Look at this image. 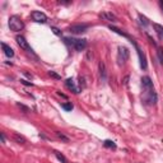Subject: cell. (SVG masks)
Here are the masks:
<instances>
[{
  "mask_svg": "<svg viewBox=\"0 0 163 163\" xmlns=\"http://www.w3.org/2000/svg\"><path fill=\"white\" fill-rule=\"evenodd\" d=\"M129 56H130V51L127 47L125 46H120L119 47V52H117V60H119V64H124L125 61H127Z\"/></svg>",
  "mask_w": 163,
  "mask_h": 163,
  "instance_id": "obj_4",
  "label": "cell"
},
{
  "mask_svg": "<svg viewBox=\"0 0 163 163\" xmlns=\"http://www.w3.org/2000/svg\"><path fill=\"white\" fill-rule=\"evenodd\" d=\"M56 93H58V96H60V97H62V98H65V99H68V96H66V94H64V93H61V92H59V91H58V92H56Z\"/></svg>",
  "mask_w": 163,
  "mask_h": 163,
  "instance_id": "obj_27",
  "label": "cell"
},
{
  "mask_svg": "<svg viewBox=\"0 0 163 163\" xmlns=\"http://www.w3.org/2000/svg\"><path fill=\"white\" fill-rule=\"evenodd\" d=\"M64 42L68 45V46H70V47H73L75 51H83V50H85L88 46V42H87V40H84V38H74V37H65L64 38Z\"/></svg>",
  "mask_w": 163,
  "mask_h": 163,
  "instance_id": "obj_1",
  "label": "cell"
},
{
  "mask_svg": "<svg viewBox=\"0 0 163 163\" xmlns=\"http://www.w3.org/2000/svg\"><path fill=\"white\" fill-rule=\"evenodd\" d=\"M157 58H158L161 65H163V50L161 47H157Z\"/></svg>",
  "mask_w": 163,
  "mask_h": 163,
  "instance_id": "obj_19",
  "label": "cell"
},
{
  "mask_svg": "<svg viewBox=\"0 0 163 163\" xmlns=\"http://www.w3.org/2000/svg\"><path fill=\"white\" fill-rule=\"evenodd\" d=\"M1 48H3L4 54L8 56V58H13V56H14V51H13V48L10 47L9 45H7V44H4V42H1Z\"/></svg>",
  "mask_w": 163,
  "mask_h": 163,
  "instance_id": "obj_12",
  "label": "cell"
},
{
  "mask_svg": "<svg viewBox=\"0 0 163 163\" xmlns=\"http://www.w3.org/2000/svg\"><path fill=\"white\" fill-rule=\"evenodd\" d=\"M61 107L64 108L65 111H71L73 110V103H71V102H69V103H62Z\"/></svg>",
  "mask_w": 163,
  "mask_h": 163,
  "instance_id": "obj_22",
  "label": "cell"
},
{
  "mask_svg": "<svg viewBox=\"0 0 163 163\" xmlns=\"http://www.w3.org/2000/svg\"><path fill=\"white\" fill-rule=\"evenodd\" d=\"M60 4H64V5H68V4H71V1H59Z\"/></svg>",
  "mask_w": 163,
  "mask_h": 163,
  "instance_id": "obj_30",
  "label": "cell"
},
{
  "mask_svg": "<svg viewBox=\"0 0 163 163\" xmlns=\"http://www.w3.org/2000/svg\"><path fill=\"white\" fill-rule=\"evenodd\" d=\"M48 75H50L51 78H54V79H58V80H59V79H61V76H60L56 71H52V70L48 71Z\"/></svg>",
  "mask_w": 163,
  "mask_h": 163,
  "instance_id": "obj_23",
  "label": "cell"
},
{
  "mask_svg": "<svg viewBox=\"0 0 163 163\" xmlns=\"http://www.w3.org/2000/svg\"><path fill=\"white\" fill-rule=\"evenodd\" d=\"M32 19L37 23H46L47 22V15L45 13L42 12H38V10H35V12H32Z\"/></svg>",
  "mask_w": 163,
  "mask_h": 163,
  "instance_id": "obj_7",
  "label": "cell"
},
{
  "mask_svg": "<svg viewBox=\"0 0 163 163\" xmlns=\"http://www.w3.org/2000/svg\"><path fill=\"white\" fill-rule=\"evenodd\" d=\"M51 31H52V32L55 33L56 36H61V31H60L59 28H56V27H51Z\"/></svg>",
  "mask_w": 163,
  "mask_h": 163,
  "instance_id": "obj_25",
  "label": "cell"
},
{
  "mask_svg": "<svg viewBox=\"0 0 163 163\" xmlns=\"http://www.w3.org/2000/svg\"><path fill=\"white\" fill-rule=\"evenodd\" d=\"M98 70H99V75H101V80L106 82V79H107V73H106V66H105L103 61H101L98 64Z\"/></svg>",
  "mask_w": 163,
  "mask_h": 163,
  "instance_id": "obj_14",
  "label": "cell"
},
{
  "mask_svg": "<svg viewBox=\"0 0 163 163\" xmlns=\"http://www.w3.org/2000/svg\"><path fill=\"white\" fill-rule=\"evenodd\" d=\"M108 28H110V30H111V31H112V32H115V33H117V35H120V36H122V37H125V38H127V40H129V41H130V42H133V41H134V40H133V38H131V37H130V36H129V35H127V33H125V32H122V31H121V30H119V28H116V27H113V25H110V27H108Z\"/></svg>",
  "mask_w": 163,
  "mask_h": 163,
  "instance_id": "obj_13",
  "label": "cell"
},
{
  "mask_svg": "<svg viewBox=\"0 0 163 163\" xmlns=\"http://www.w3.org/2000/svg\"><path fill=\"white\" fill-rule=\"evenodd\" d=\"M65 85H66V87L69 88V89H70L73 93H75V94L80 93V88H79V87H76L75 82H74L71 78H69V79H66V80H65Z\"/></svg>",
  "mask_w": 163,
  "mask_h": 163,
  "instance_id": "obj_9",
  "label": "cell"
},
{
  "mask_svg": "<svg viewBox=\"0 0 163 163\" xmlns=\"http://www.w3.org/2000/svg\"><path fill=\"white\" fill-rule=\"evenodd\" d=\"M54 156H55V157H56V158H58V159H59V161H60V162H61V163H68V161H66V158H65V157H64V156H62V154H61V153H59V152H58V150H54Z\"/></svg>",
  "mask_w": 163,
  "mask_h": 163,
  "instance_id": "obj_17",
  "label": "cell"
},
{
  "mask_svg": "<svg viewBox=\"0 0 163 163\" xmlns=\"http://www.w3.org/2000/svg\"><path fill=\"white\" fill-rule=\"evenodd\" d=\"M131 44L135 46L136 48V52H138V56H139V60H140V66H142V69H147V59H145V56H144V54L142 52V50L139 48V46L135 44V41H133Z\"/></svg>",
  "mask_w": 163,
  "mask_h": 163,
  "instance_id": "obj_8",
  "label": "cell"
},
{
  "mask_svg": "<svg viewBox=\"0 0 163 163\" xmlns=\"http://www.w3.org/2000/svg\"><path fill=\"white\" fill-rule=\"evenodd\" d=\"M13 139L15 140L18 144H25L27 143V140H25L24 136H22V135H19V134H17V133H14L13 134Z\"/></svg>",
  "mask_w": 163,
  "mask_h": 163,
  "instance_id": "obj_16",
  "label": "cell"
},
{
  "mask_svg": "<svg viewBox=\"0 0 163 163\" xmlns=\"http://www.w3.org/2000/svg\"><path fill=\"white\" fill-rule=\"evenodd\" d=\"M0 138H1V143L4 144V143H5V135H4V133L0 134Z\"/></svg>",
  "mask_w": 163,
  "mask_h": 163,
  "instance_id": "obj_28",
  "label": "cell"
},
{
  "mask_svg": "<svg viewBox=\"0 0 163 163\" xmlns=\"http://www.w3.org/2000/svg\"><path fill=\"white\" fill-rule=\"evenodd\" d=\"M88 27H89L88 24H73L69 27V32L75 33V35H80V33H84L88 30Z\"/></svg>",
  "mask_w": 163,
  "mask_h": 163,
  "instance_id": "obj_6",
  "label": "cell"
},
{
  "mask_svg": "<svg viewBox=\"0 0 163 163\" xmlns=\"http://www.w3.org/2000/svg\"><path fill=\"white\" fill-rule=\"evenodd\" d=\"M8 24H9V28L13 31V32H19V31H22L24 28L23 21H22L18 15H12L10 17Z\"/></svg>",
  "mask_w": 163,
  "mask_h": 163,
  "instance_id": "obj_2",
  "label": "cell"
},
{
  "mask_svg": "<svg viewBox=\"0 0 163 163\" xmlns=\"http://www.w3.org/2000/svg\"><path fill=\"white\" fill-rule=\"evenodd\" d=\"M17 106H18V107H19V108H22V110H23V111H24V113H28V112H30V108H28V107H25V106H24V105H21V103H17Z\"/></svg>",
  "mask_w": 163,
  "mask_h": 163,
  "instance_id": "obj_24",
  "label": "cell"
},
{
  "mask_svg": "<svg viewBox=\"0 0 163 163\" xmlns=\"http://www.w3.org/2000/svg\"><path fill=\"white\" fill-rule=\"evenodd\" d=\"M21 83H22V84H24V85H31V87L33 85L31 82H27V80H24V79H21Z\"/></svg>",
  "mask_w": 163,
  "mask_h": 163,
  "instance_id": "obj_26",
  "label": "cell"
},
{
  "mask_svg": "<svg viewBox=\"0 0 163 163\" xmlns=\"http://www.w3.org/2000/svg\"><path fill=\"white\" fill-rule=\"evenodd\" d=\"M124 84L127 87V84H129V76H125V78H124Z\"/></svg>",
  "mask_w": 163,
  "mask_h": 163,
  "instance_id": "obj_29",
  "label": "cell"
},
{
  "mask_svg": "<svg viewBox=\"0 0 163 163\" xmlns=\"http://www.w3.org/2000/svg\"><path fill=\"white\" fill-rule=\"evenodd\" d=\"M153 28L156 31L157 36L159 37V40H163V25L158 24V23H153Z\"/></svg>",
  "mask_w": 163,
  "mask_h": 163,
  "instance_id": "obj_15",
  "label": "cell"
},
{
  "mask_svg": "<svg viewBox=\"0 0 163 163\" xmlns=\"http://www.w3.org/2000/svg\"><path fill=\"white\" fill-rule=\"evenodd\" d=\"M103 145H105L106 148H112V149H115V148H116L115 142H112V140H105V142H103Z\"/></svg>",
  "mask_w": 163,
  "mask_h": 163,
  "instance_id": "obj_20",
  "label": "cell"
},
{
  "mask_svg": "<svg viewBox=\"0 0 163 163\" xmlns=\"http://www.w3.org/2000/svg\"><path fill=\"white\" fill-rule=\"evenodd\" d=\"M139 21H140V23L144 25V27L149 25V19H148L145 15H143V14H139Z\"/></svg>",
  "mask_w": 163,
  "mask_h": 163,
  "instance_id": "obj_18",
  "label": "cell"
},
{
  "mask_svg": "<svg viewBox=\"0 0 163 163\" xmlns=\"http://www.w3.org/2000/svg\"><path fill=\"white\" fill-rule=\"evenodd\" d=\"M55 134H56V136H58L59 139H61V140H62V142H65V143H68V142H69V138H68L66 135H64V134H62V133H60V131H56Z\"/></svg>",
  "mask_w": 163,
  "mask_h": 163,
  "instance_id": "obj_21",
  "label": "cell"
},
{
  "mask_svg": "<svg viewBox=\"0 0 163 163\" xmlns=\"http://www.w3.org/2000/svg\"><path fill=\"white\" fill-rule=\"evenodd\" d=\"M15 41H17V44H18V46L21 47L22 50L27 51V52H33L32 47L30 46V44H28V41L24 38L23 36H17V37H15Z\"/></svg>",
  "mask_w": 163,
  "mask_h": 163,
  "instance_id": "obj_5",
  "label": "cell"
},
{
  "mask_svg": "<svg viewBox=\"0 0 163 163\" xmlns=\"http://www.w3.org/2000/svg\"><path fill=\"white\" fill-rule=\"evenodd\" d=\"M87 58H88V59L93 58V55H92V54H91V51H88V55H87Z\"/></svg>",
  "mask_w": 163,
  "mask_h": 163,
  "instance_id": "obj_31",
  "label": "cell"
},
{
  "mask_svg": "<svg viewBox=\"0 0 163 163\" xmlns=\"http://www.w3.org/2000/svg\"><path fill=\"white\" fill-rule=\"evenodd\" d=\"M159 7H161V9L163 10V0H161V1H159Z\"/></svg>",
  "mask_w": 163,
  "mask_h": 163,
  "instance_id": "obj_32",
  "label": "cell"
},
{
  "mask_svg": "<svg viewBox=\"0 0 163 163\" xmlns=\"http://www.w3.org/2000/svg\"><path fill=\"white\" fill-rule=\"evenodd\" d=\"M144 101L147 102L148 105H156L157 101H158V96L156 93V89H148V91H144Z\"/></svg>",
  "mask_w": 163,
  "mask_h": 163,
  "instance_id": "obj_3",
  "label": "cell"
},
{
  "mask_svg": "<svg viewBox=\"0 0 163 163\" xmlns=\"http://www.w3.org/2000/svg\"><path fill=\"white\" fill-rule=\"evenodd\" d=\"M99 17H101L102 19H105V21H108V22H117L119 19H117V17L115 14H112L111 12H103L99 14Z\"/></svg>",
  "mask_w": 163,
  "mask_h": 163,
  "instance_id": "obj_11",
  "label": "cell"
},
{
  "mask_svg": "<svg viewBox=\"0 0 163 163\" xmlns=\"http://www.w3.org/2000/svg\"><path fill=\"white\" fill-rule=\"evenodd\" d=\"M142 85H143V89H144V91L153 89V88H154L153 87V82H152V79L148 75L142 76Z\"/></svg>",
  "mask_w": 163,
  "mask_h": 163,
  "instance_id": "obj_10",
  "label": "cell"
}]
</instances>
